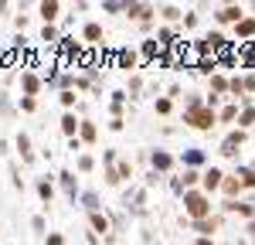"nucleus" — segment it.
Returning <instances> with one entry per match:
<instances>
[{
	"label": "nucleus",
	"instance_id": "obj_39",
	"mask_svg": "<svg viewBox=\"0 0 255 245\" xmlns=\"http://www.w3.org/2000/svg\"><path fill=\"white\" fill-rule=\"evenodd\" d=\"M252 232H255V222H252Z\"/></svg>",
	"mask_w": 255,
	"mask_h": 245
},
{
	"label": "nucleus",
	"instance_id": "obj_7",
	"mask_svg": "<svg viewBox=\"0 0 255 245\" xmlns=\"http://www.w3.org/2000/svg\"><path fill=\"white\" fill-rule=\"evenodd\" d=\"M58 184H61V191H65V194H68L72 201H75V194H79V184H75V174H72V170H61V174H58Z\"/></svg>",
	"mask_w": 255,
	"mask_h": 245
},
{
	"label": "nucleus",
	"instance_id": "obj_4",
	"mask_svg": "<svg viewBox=\"0 0 255 245\" xmlns=\"http://www.w3.org/2000/svg\"><path fill=\"white\" fill-rule=\"evenodd\" d=\"M242 140H245V133H242V129L228 133V136H225V143H221V153H225V157H235L238 146H242Z\"/></svg>",
	"mask_w": 255,
	"mask_h": 245
},
{
	"label": "nucleus",
	"instance_id": "obj_14",
	"mask_svg": "<svg viewBox=\"0 0 255 245\" xmlns=\"http://www.w3.org/2000/svg\"><path fill=\"white\" fill-rule=\"evenodd\" d=\"M82 38L89 41V44H99V41H102V27H99V24H85V27H82Z\"/></svg>",
	"mask_w": 255,
	"mask_h": 245
},
{
	"label": "nucleus",
	"instance_id": "obj_29",
	"mask_svg": "<svg viewBox=\"0 0 255 245\" xmlns=\"http://www.w3.org/2000/svg\"><path fill=\"white\" fill-rule=\"evenodd\" d=\"M238 116V106H225V109H221V122H232Z\"/></svg>",
	"mask_w": 255,
	"mask_h": 245
},
{
	"label": "nucleus",
	"instance_id": "obj_36",
	"mask_svg": "<svg viewBox=\"0 0 255 245\" xmlns=\"http://www.w3.org/2000/svg\"><path fill=\"white\" fill-rule=\"evenodd\" d=\"M116 170H119V177H129V174H133V170H129V163H126V160H123V163H119V167H116Z\"/></svg>",
	"mask_w": 255,
	"mask_h": 245
},
{
	"label": "nucleus",
	"instance_id": "obj_37",
	"mask_svg": "<svg viewBox=\"0 0 255 245\" xmlns=\"http://www.w3.org/2000/svg\"><path fill=\"white\" fill-rule=\"evenodd\" d=\"M184 184H197V170H187L184 174Z\"/></svg>",
	"mask_w": 255,
	"mask_h": 245
},
{
	"label": "nucleus",
	"instance_id": "obj_35",
	"mask_svg": "<svg viewBox=\"0 0 255 245\" xmlns=\"http://www.w3.org/2000/svg\"><path fill=\"white\" fill-rule=\"evenodd\" d=\"M157 113H170V99H157Z\"/></svg>",
	"mask_w": 255,
	"mask_h": 245
},
{
	"label": "nucleus",
	"instance_id": "obj_28",
	"mask_svg": "<svg viewBox=\"0 0 255 245\" xmlns=\"http://www.w3.org/2000/svg\"><path fill=\"white\" fill-rule=\"evenodd\" d=\"M92 167H96V160H92L89 153H82V157H79V170H82V174H89Z\"/></svg>",
	"mask_w": 255,
	"mask_h": 245
},
{
	"label": "nucleus",
	"instance_id": "obj_5",
	"mask_svg": "<svg viewBox=\"0 0 255 245\" xmlns=\"http://www.w3.org/2000/svg\"><path fill=\"white\" fill-rule=\"evenodd\" d=\"M218 20H221V24H242V7H238V3H228V7H221V10H218Z\"/></svg>",
	"mask_w": 255,
	"mask_h": 245
},
{
	"label": "nucleus",
	"instance_id": "obj_11",
	"mask_svg": "<svg viewBox=\"0 0 255 245\" xmlns=\"http://www.w3.org/2000/svg\"><path fill=\"white\" fill-rule=\"evenodd\" d=\"M150 160H153V170H157V174H163V170H170V167H174V157H170V153H163V150H157Z\"/></svg>",
	"mask_w": 255,
	"mask_h": 245
},
{
	"label": "nucleus",
	"instance_id": "obj_38",
	"mask_svg": "<svg viewBox=\"0 0 255 245\" xmlns=\"http://www.w3.org/2000/svg\"><path fill=\"white\" fill-rule=\"evenodd\" d=\"M197 245H215V242H211V239H201V242H197Z\"/></svg>",
	"mask_w": 255,
	"mask_h": 245
},
{
	"label": "nucleus",
	"instance_id": "obj_26",
	"mask_svg": "<svg viewBox=\"0 0 255 245\" xmlns=\"http://www.w3.org/2000/svg\"><path fill=\"white\" fill-rule=\"evenodd\" d=\"M20 109H24V113H34V109H38V99H34V96H20Z\"/></svg>",
	"mask_w": 255,
	"mask_h": 245
},
{
	"label": "nucleus",
	"instance_id": "obj_15",
	"mask_svg": "<svg viewBox=\"0 0 255 245\" xmlns=\"http://www.w3.org/2000/svg\"><path fill=\"white\" fill-rule=\"evenodd\" d=\"M38 194H41V201L48 204L51 198H55V184L48 181V177H41V181H38Z\"/></svg>",
	"mask_w": 255,
	"mask_h": 245
},
{
	"label": "nucleus",
	"instance_id": "obj_12",
	"mask_svg": "<svg viewBox=\"0 0 255 245\" xmlns=\"http://www.w3.org/2000/svg\"><path fill=\"white\" fill-rule=\"evenodd\" d=\"M79 126H82V122L75 120V113H65V116H61V133H65L68 140H72V136L79 133Z\"/></svg>",
	"mask_w": 255,
	"mask_h": 245
},
{
	"label": "nucleus",
	"instance_id": "obj_2",
	"mask_svg": "<svg viewBox=\"0 0 255 245\" xmlns=\"http://www.w3.org/2000/svg\"><path fill=\"white\" fill-rule=\"evenodd\" d=\"M184 122H191L194 129H211V126H215V113H211L208 106H194V109L184 113Z\"/></svg>",
	"mask_w": 255,
	"mask_h": 245
},
{
	"label": "nucleus",
	"instance_id": "obj_25",
	"mask_svg": "<svg viewBox=\"0 0 255 245\" xmlns=\"http://www.w3.org/2000/svg\"><path fill=\"white\" fill-rule=\"evenodd\" d=\"M235 177H238L242 184H245V187H255V170H238Z\"/></svg>",
	"mask_w": 255,
	"mask_h": 245
},
{
	"label": "nucleus",
	"instance_id": "obj_16",
	"mask_svg": "<svg viewBox=\"0 0 255 245\" xmlns=\"http://www.w3.org/2000/svg\"><path fill=\"white\" fill-rule=\"evenodd\" d=\"M89 222H92V232H109V218H106V215H99V211L89 215Z\"/></svg>",
	"mask_w": 255,
	"mask_h": 245
},
{
	"label": "nucleus",
	"instance_id": "obj_6",
	"mask_svg": "<svg viewBox=\"0 0 255 245\" xmlns=\"http://www.w3.org/2000/svg\"><path fill=\"white\" fill-rule=\"evenodd\" d=\"M38 14H41L44 24H51V20L61 14V3H58V0H44V3H38Z\"/></svg>",
	"mask_w": 255,
	"mask_h": 245
},
{
	"label": "nucleus",
	"instance_id": "obj_23",
	"mask_svg": "<svg viewBox=\"0 0 255 245\" xmlns=\"http://www.w3.org/2000/svg\"><path fill=\"white\" fill-rule=\"evenodd\" d=\"M252 122H255V109H252V106H245L242 116H238V126H252Z\"/></svg>",
	"mask_w": 255,
	"mask_h": 245
},
{
	"label": "nucleus",
	"instance_id": "obj_1",
	"mask_svg": "<svg viewBox=\"0 0 255 245\" xmlns=\"http://www.w3.org/2000/svg\"><path fill=\"white\" fill-rule=\"evenodd\" d=\"M184 208H187V215L201 222V218H208L211 215V201L204 198V191H184Z\"/></svg>",
	"mask_w": 255,
	"mask_h": 245
},
{
	"label": "nucleus",
	"instance_id": "obj_3",
	"mask_svg": "<svg viewBox=\"0 0 255 245\" xmlns=\"http://www.w3.org/2000/svg\"><path fill=\"white\" fill-rule=\"evenodd\" d=\"M153 3H126V14L133 20H139V24H150V17H153Z\"/></svg>",
	"mask_w": 255,
	"mask_h": 245
},
{
	"label": "nucleus",
	"instance_id": "obj_27",
	"mask_svg": "<svg viewBox=\"0 0 255 245\" xmlns=\"http://www.w3.org/2000/svg\"><path fill=\"white\" fill-rule=\"evenodd\" d=\"M123 177H119V170L113 167V163H106V184H119Z\"/></svg>",
	"mask_w": 255,
	"mask_h": 245
},
{
	"label": "nucleus",
	"instance_id": "obj_18",
	"mask_svg": "<svg viewBox=\"0 0 255 245\" xmlns=\"http://www.w3.org/2000/svg\"><path fill=\"white\" fill-rule=\"evenodd\" d=\"M79 140H85V143L96 140V126H92L89 120H82V126H79Z\"/></svg>",
	"mask_w": 255,
	"mask_h": 245
},
{
	"label": "nucleus",
	"instance_id": "obj_32",
	"mask_svg": "<svg viewBox=\"0 0 255 245\" xmlns=\"http://www.w3.org/2000/svg\"><path fill=\"white\" fill-rule=\"evenodd\" d=\"M31 225H34V232H41V235H48V232H44V215H34V218H31Z\"/></svg>",
	"mask_w": 255,
	"mask_h": 245
},
{
	"label": "nucleus",
	"instance_id": "obj_19",
	"mask_svg": "<svg viewBox=\"0 0 255 245\" xmlns=\"http://www.w3.org/2000/svg\"><path fill=\"white\" fill-rule=\"evenodd\" d=\"M41 41H44V44H58V27H55V24H44Z\"/></svg>",
	"mask_w": 255,
	"mask_h": 245
},
{
	"label": "nucleus",
	"instance_id": "obj_34",
	"mask_svg": "<svg viewBox=\"0 0 255 245\" xmlns=\"http://www.w3.org/2000/svg\"><path fill=\"white\" fill-rule=\"evenodd\" d=\"M48 245H65V239H61L58 232H48Z\"/></svg>",
	"mask_w": 255,
	"mask_h": 245
},
{
	"label": "nucleus",
	"instance_id": "obj_20",
	"mask_svg": "<svg viewBox=\"0 0 255 245\" xmlns=\"http://www.w3.org/2000/svg\"><path fill=\"white\" fill-rule=\"evenodd\" d=\"M255 34V17H245L238 24V38H252Z\"/></svg>",
	"mask_w": 255,
	"mask_h": 245
},
{
	"label": "nucleus",
	"instance_id": "obj_17",
	"mask_svg": "<svg viewBox=\"0 0 255 245\" xmlns=\"http://www.w3.org/2000/svg\"><path fill=\"white\" fill-rule=\"evenodd\" d=\"M218 225H221L218 218H201V222H194V228L201 232V235H211V232H215Z\"/></svg>",
	"mask_w": 255,
	"mask_h": 245
},
{
	"label": "nucleus",
	"instance_id": "obj_24",
	"mask_svg": "<svg viewBox=\"0 0 255 245\" xmlns=\"http://www.w3.org/2000/svg\"><path fill=\"white\" fill-rule=\"evenodd\" d=\"M201 160H204V153H201V150H187V153H184V163H191V167H197Z\"/></svg>",
	"mask_w": 255,
	"mask_h": 245
},
{
	"label": "nucleus",
	"instance_id": "obj_22",
	"mask_svg": "<svg viewBox=\"0 0 255 245\" xmlns=\"http://www.w3.org/2000/svg\"><path fill=\"white\" fill-rule=\"evenodd\" d=\"M82 204L89 208V215H92V211H99V194H96V191H85V194H82Z\"/></svg>",
	"mask_w": 255,
	"mask_h": 245
},
{
	"label": "nucleus",
	"instance_id": "obj_30",
	"mask_svg": "<svg viewBox=\"0 0 255 245\" xmlns=\"http://www.w3.org/2000/svg\"><path fill=\"white\" fill-rule=\"evenodd\" d=\"M58 99H61V106H65V109L72 113V106H75V92H61Z\"/></svg>",
	"mask_w": 255,
	"mask_h": 245
},
{
	"label": "nucleus",
	"instance_id": "obj_9",
	"mask_svg": "<svg viewBox=\"0 0 255 245\" xmlns=\"http://www.w3.org/2000/svg\"><path fill=\"white\" fill-rule=\"evenodd\" d=\"M14 143H17V153H20V160H24V163L34 160V150H31V136H27V133H17V140H14Z\"/></svg>",
	"mask_w": 255,
	"mask_h": 245
},
{
	"label": "nucleus",
	"instance_id": "obj_8",
	"mask_svg": "<svg viewBox=\"0 0 255 245\" xmlns=\"http://www.w3.org/2000/svg\"><path fill=\"white\" fill-rule=\"evenodd\" d=\"M20 89H24V96H38L41 92V79L34 75V72H24V75H20Z\"/></svg>",
	"mask_w": 255,
	"mask_h": 245
},
{
	"label": "nucleus",
	"instance_id": "obj_33",
	"mask_svg": "<svg viewBox=\"0 0 255 245\" xmlns=\"http://www.w3.org/2000/svg\"><path fill=\"white\" fill-rule=\"evenodd\" d=\"M102 10L106 14H119V10H126V3H102Z\"/></svg>",
	"mask_w": 255,
	"mask_h": 245
},
{
	"label": "nucleus",
	"instance_id": "obj_21",
	"mask_svg": "<svg viewBox=\"0 0 255 245\" xmlns=\"http://www.w3.org/2000/svg\"><path fill=\"white\" fill-rule=\"evenodd\" d=\"M221 187H225V194H232V198H235V194H242V187H245V184L238 181V177H228Z\"/></svg>",
	"mask_w": 255,
	"mask_h": 245
},
{
	"label": "nucleus",
	"instance_id": "obj_10",
	"mask_svg": "<svg viewBox=\"0 0 255 245\" xmlns=\"http://www.w3.org/2000/svg\"><path fill=\"white\" fill-rule=\"evenodd\" d=\"M221 184H225V174H221L218 167H211V170L204 174V181H201V187H204V191H215V187H221Z\"/></svg>",
	"mask_w": 255,
	"mask_h": 245
},
{
	"label": "nucleus",
	"instance_id": "obj_13",
	"mask_svg": "<svg viewBox=\"0 0 255 245\" xmlns=\"http://www.w3.org/2000/svg\"><path fill=\"white\" fill-rule=\"evenodd\" d=\"M116 61H119V68H126V72H133V68H136V51H129V48H123Z\"/></svg>",
	"mask_w": 255,
	"mask_h": 245
},
{
	"label": "nucleus",
	"instance_id": "obj_31",
	"mask_svg": "<svg viewBox=\"0 0 255 245\" xmlns=\"http://www.w3.org/2000/svg\"><path fill=\"white\" fill-rule=\"evenodd\" d=\"M163 17H167V20H180V17H184V14H180L177 7H163Z\"/></svg>",
	"mask_w": 255,
	"mask_h": 245
}]
</instances>
